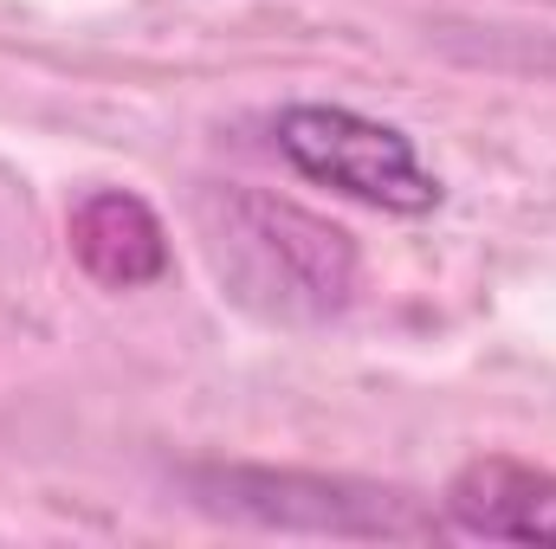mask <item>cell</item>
Masks as SVG:
<instances>
[{
  "label": "cell",
  "instance_id": "cell-1",
  "mask_svg": "<svg viewBox=\"0 0 556 549\" xmlns=\"http://www.w3.org/2000/svg\"><path fill=\"white\" fill-rule=\"evenodd\" d=\"M273 142L304 181H317L343 201H363L376 214H433L440 207V175L420 162L415 137H402L395 124L363 117L350 104H291V111H278Z\"/></svg>",
  "mask_w": 556,
  "mask_h": 549
},
{
  "label": "cell",
  "instance_id": "cell-2",
  "mask_svg": "<svg viewBox=\"0 0 556 549\" xmlns=\"http://www.w3.org/2000/svg\"><path fill=\"white\" fill-rule=\"evenodd\" d=\"M214 505L233 518L273 524V531H311V537H446V518L415 511L402 491L350 485V478H317V472H260V465H227L201 478Z\"/></svg>",
  "mask_w": 556,
  "mask_h": 549
},
{
  "label": "cell",
  "instance_id": "cell-3",
  "mask_svg": "<svg viewBox=\"0 0 556 549\" xmlns=\"http://www.w3.org/2000/svg\"><path fill=\"white\" fill-rule=\"evenodd\" d=\"M227 220H233V240L260 259L266 284H278L291 304H304V310H343L350 304L356 246L343 227H330L291 201H273V194H233Z\"/></svg>",
  "mask_w": 556,
  "mask_h": 549
},
{
  "label": "cell",
  "instance_id": "cell-4",
  "mask_svg": "<svg viewBox=\"0 0 556 549\" xmlns=\"http://www.w3.org/2000/svg\"><path fill=\"white\" fill-rule=\"evenodd\" d=\"M446 524L453 537H485V544H556V472L511 452H485L453 472Z\"/></svg>",
  "mask_w": 556,
  "mask_h": 549
},
{
  "label": "cell",
  "instance_id": "cell-5",
  "mask_svg": "<svg viewBox=\"0 0 556 549\" xmlns=\"http://www.w3.org/2000/svg\"><path fill=\"white\" fill-rule=\"evenodd\" d=\"M72 259L85 266V278L111 284V291H137L168 272V227L155 220V207L142 194L124 188H98L72 207Z\"/></svg>",
  "mask_w": 556,
  "mask_h": 549
}]
</instances>
